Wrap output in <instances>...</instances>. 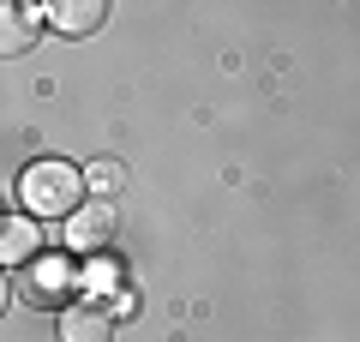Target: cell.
<instances>
[{
  "instance_id": "6da1fadb",
  "label": "cell",
  "mask_w": 360,
  "mask_h": 342,
  "mask_svg": "<svg viewBox=\"0 0 360 342\" xmlns=\"http://www.w3.org/2000/svg\"><path fill=\"white\" fill-rule=\"evenodd\" d=\"M18 192H25L30 216H72L90 186H84V175L72 163H30L25 180H18Z\"/></svg>"
},
{
  "instance_id": "7a4b0ae2",
  "label": "cell",
  "mask_w": 360,
  "mask_h": 342,
  "mask_svg": "<svg viewBox=\"0 0 360 342\" xmlns=\"http://www.w3.org/2000/svg\"><path fill=\"white\" fill-rule=\"evenodd\" d=\"M115 198H84L72 216H66L60 228V246H78V253H103L108 241H115Z\"/></svg>"
},
{
  "instance_id": "3957f363",
  "label": "cell",
  "mask_w": 360,
  "mask_h": 342,
  "mask_svg": "<svg viewBox=\"0 0 360 342\" xmlns=\"http://www.w3.org/2000/svg\"><path fill=\"white\" fill-rule=\"evenodd\" d=\"M72 282H84V277H78V270L66 265L60 253H42L37 265H25V282H18V289H25V300H30V306H60Z\"/></svg>"
},
{
  "instance_id": "277c9868",
  "label": "cell",
  "mask_w": 360,
  "mask_h": 342,
  "mask_svg": "<svg viewBox=\"0 0 360 342\" xmlns=\"http://www.w3.org/2000/svg\"><path fill=\"white\" fill-rule=\"evenodd\" d=\"M42 18H49L60 37H90V30L108 18V0H54V6H42Z\"/></svg>"
},
{
  "instance_id": "5b68a950",
  "label": "cell",
  "mask_w": 360,
  "mask_h": 342,
  "mask_svg": "<svg viewBox=\"0 0 360 342\" xmlns=\"http://www.w3.org/2000/svg\"><path fill=\"white\" fill-rule=\"evenodd\" d=\"M0 258H6V265H37L42 258L37 216H6V222H0Z\"/></svg>"
},
{
  "instance_id": "8992f818",
  "label": "cell",
  "mask_w": 360,
  "mask_h": 342,
  "mask_svg": "<svg viewBox=\"0 0 360 342\" xmlns=\"http://www.w3.org/2000/svg\"><path fill=\"white\" fill-rule=\"evenodd\" d=\"M108 336H115L108 306H66L60 312V342H108Z\"/></svg>"
},
{
  "instance_id": "52a82bcc",
  "label": "cell",
  "mask_w": 360,
  "mask_h": 342,
  "mask_svg": "<svg viewBox=\"0 0 360 342\" xmlns=\"http://www.w3.org/2000/svg\"><path fill=\"white\" fill-rule=\"evenodd\" d=\"M37 18H42V6H6V13H0V25H6L0 49H6V54H25L30 42H37Z\"/></svg>"
},
{
  "instance_id": "ba28073f",
  "label": "cell",
  "mask_w": 360,
  "mask_h": 342,
  "mask_svg": "<svg viewBox=\"0 0 360 342\" xmlns=\"http://www.w3.org/2000/svg\"><path fill=\"white\" fill-rule=\"evenodd\" d=\"M84 186L96 192V198H115V192L127 186V168H120V163H96V168L84 175Z\"/></svg>"
},
{
  "instance_id": "9c48e42d",
  "label": "cell",
  "mask_w": 360,
  "mask_h": 342,
  "mask_svg": "<svg viewBox=\"0 0 360 342\" xmlns=\"http://www.w3.org/2000/svg\"><path fill=\"white\" fill-rule=\"evenodd\" d=\"M84 282H90L96 294H103V289H120V265H115V258H96V265L84 270Z\"/></svg>"
}]
</instances>
